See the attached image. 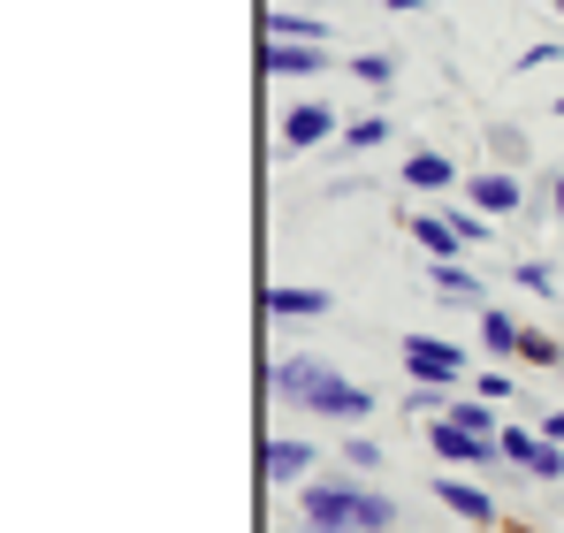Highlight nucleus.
Returning <instances> with one entry per match:
<instances>
[{"label":"nucleus","instance_id":"1","mask_svg":"<svg viewBox=\"0 0 564 533\" xmlns=\"http://www.w3.org/2000/svg\"><path fill=\"white\" fill-rule=\"evenodd\" d=\"M305 519H336V526L381 533V526H397V503L375 496V488H351V480H313L305 488Z\"/></svg>","mask_w":564,"mask_h":533},{"label":"nucleus","instance_id":"2","mask_svg":"<svg viewBox=\"0 0 564 533\" xmlns=\"http://www.w3.org/2000/svg\"><path fill=\"white\" fill-rule=\"evenodd\" d=\"M404 366H412V381H435V389L466 381V351L443 344V336H412V344H404Z\"/></svg>","mask_w":564,"mask_h":533},{"label":"nucleus","instance_id":"3","mask_svg":"<svg viewBox=\"0 0 564 533\" xmlns=\"http://www.w3.org/2000/svg\"><path fill=\"white\" fill-rule=\"evenodd\" d=\"M412 237H420L435 260H458V244L488 237V221H443V214H420V221H412Z\"/></svg>","mask_w":564,"mask_h":533},{"label":"nucleus","instance_id":"4","mask_svg":"<svg viewBox=\"0 0 564 533\" xmlns=\"http://www.w3.org/2000/svg\"><path fill=\"white\" fill-rule=\"evenodd\" d=\"M503 457L527 465L534 480H557L564 472V443H550V435H519V427H511V435H503Z\"/></svg>","mask_w":564,"mask_h":533},{"label":"nucleus","instance_id":"5","mask_svg":"<svg viewBox=\"0 0 564 533\" xmlns=\"http://www.w3.org/2000/svg\"><path fill=\"white\" fill-rule=\"evenodd\" d=\"M435 457H451V465H480V457H503V443H488V435H473V427H458V420H435Z\"/></svg>","mask_w":564,"mask_h":533},{"label":"nucleus","instance_id":"6","mask_svg":"<svg viewBox=\"0 0 564 533\" xmlns=\"http://www.w3.org/2000/svg\"><path fill=\"white\" fill-rule=\"evenodd\" d=\"M321 381H328V366H321V358H282V366H275V396H282V404H305V412H313Z\"/></svg>","mask_w":564,"mask_h":533},{"label":"nucleus","instance_id":"7","mask_svg":"<svg viewBox=\"0 0 564 533\" xmlns=\"http://www.w3.org/2000/svg\"><path fill=\"white\" fill-rule=\"evenodd\" d=\"M313 412H328V420H367V412H375V396H367L359 381L328 373V381H321V396H313Z\"/></svg>","mask_w":564,"mask_h":533},{"label":"nucleus","instance_id":"8","mask_svg":"<svg viewBox=\"0 0 564 533\" xmlns=\"http://www.w3.org/2000/svg\"><path fill=\"white\" fill-rule=\"evenodd\" d=\"M336 130V115L328 107H290V122H282V138H290V153H305V145H321Z\"/></svg>","mask_w":564,"mask_h":533},{"label":"nucleus","instance_id":"9","mask_svg":"<svg viewBox=\"0 0 564 533\" xmlns=\"http://www.w3.org/2000/svg\"><path fill=\"white\" fill-rule=\"evenodd\" d=\"M305 465H313V449H305V443H290V435L260 449V472H268V480H305Z\"/></svg>","mask_w":564,"mask_h":533},{"label":"nucleus","instance_id":"10","mask_svg":"<svg viewBox=\"0 0 564 533\" xmlns=\"http://www.w3.org/2000/svg\"><path fill=\"white\" fill-rule=\"evenodd\" d=\"M268 313L275 320H313V313H328V290H275L268 282Z\"/></svg>","mask_w":564,"mask_h":533},{"label":"nucleus","instance_id":"11","mask_svg":"<svg viewBox=\"0 0 564 533\" xmlns=\"http://www.w3.org/2000/svg\"><path fill=\"white\" fill-rule=\"evenodd\" d=\"M435 496H443L458 519H473V526H488V519H496V503H488L480 488H466V480H435Z\"/></svg>","mask_w":564,"mask_h":533},{"label":"nucleus","instance_id":"12","mask_svg":"<svg viewBox=\"0 0 564 533\" xmlns=\"http://www.w3.org/2000/svg\"><path fill=\"white\" fill-rule=\"evenodd\" d=\"M466 191H473L480 214H519V183H511V176H473Z\"/></svg>","mask_w":564,"mask_h":533},{"label":"nucleus","instance_id":"13","mask_svg":"<svg viewBox=\"0 0 564 533\" xmlns=\"http://www.w3.org/2000/svg\"><path fill=\"white\" fill-rule=\"evenodd\" d=\"M427 282H435V297H451V305H480V282H473L458 260H435V274H427Z\"/></svg>","mask_w":564,"mask_h":533},{"label":"nucleus","instance_id":"14","mask_svg":"<svg viewBox=\"0 0 564 533\" xmlns=\"http://www.w3.org/2000/svg\"><path fill=\"white\" fill-rule=\"evenodd\" d=\"M268 69H275V77H313V69H321V46H297V39L275 46V39H268Z\"/></svg>","mask_w":564,"mask_h":533},{"label":"nucleus","instance_id":"15","mask_svg":"<svg viewBox=\"0 0 564 533\" xmlns=\"http://www.w3.org/2000/svg\"><path fill=\"white\" fill-rule=\"evenodd\" d=\"M480 336H488V351H519L527 344V328L511 313H496V305H480Z\"/></svg>","mask_w":564,"mask_h":533},{"label":"nucleus","instance_id":"16","mask_svg":"<svg viewBox=\"0 0 564 533\" xmlns=\"http://www.w3.org/2000/svg\"><path fill=\"white\" fill-rule=\"evenodd\" d=\"M404 183H420V191H443V183H458V168H451L443 153H412V161H404Z\"/></svg>","mask_w":564,"mask_h":533},{"label":"nucleus","instance_id":"17","mask_svg":"<svg viewBox=\"0 0 564 533\" xmlns=\"http://www.w3.org/2000/svg\"><path fill=\"white\" fill-rule=\"evenodd\" d=\"M268 39H328V23H321V15H290V8H275V15H268Z\"/></svg>","mask_w":564,"mask_h":533},{"label":"nucleus","instance_id":"18","mask_svg":"<svg viewBox=\"0 0 564 533\" xmlns=\"http://www.w3.org/2000/svg\"><path fill=\"white\" fill-rule=\"evenodd\" d=\"M519 358H534V366H564V351L542 336V328H527V344H519Z\"/></svg>","mask_w":564,"mask_h":533},{"label":"nucleus","instance_id":"19","mask_svg":"<svg viewBox=\"0 0 564 533\" xmlns=\"http://www.w3.org/2000/svg\"><path fill=\"white\" fill-rule=\"evenodd\" d=\"M519 290H557V282H550V266H542V260H519Z\"/></svg>","mask_w":564,"mask_h":533},{"label":"nucleus","instance_id":"20","mask_svg":"<svg viewBox=\"0 0 564 533\" xmlns=\"http://www.w3.org/2000/svg\"><path fill=\"white\" fill-rule=\"evenodd\" d=\"M344 465H351V472H375L381 449H375V443H351V449H344Z\"/></svg>","mask_w":564,"mask_h":533},{"label":"nucleus","instance_id":"21","mask_svg":"<svg viewBox=\"0 0 564 533\" xmlns=\"http://www.w3.org/2000/svg\"><path fill=\"white\" fill-rule=\"evenodd\" d=\"M451 420H458V427H473V435H488V404H458Z\"/></svg>","mask_w":564,"mask_h":533},{"label":"nucleus","instance_id":"22","mask_svg":"<svg viewBox=\"0 0 564 533\" xmlns=\"http://www.w3.org/2000/svg\"><path fill=\"white\" fill-rule=\"evenodd\" d=\"M359 77L367 85H389V54H359Z\"/></svg>","mask_w":564,"mask_h":533},{"label":"nucleus","instance_id":"23","mask_svg":"<svg viewBox=\"0 0 564 533\" xmlns=\"http://www.w3.org/2000/svg\"><path fill=\"white\" fill-rule=\"evenodd\" d=\"M290 533H359V526H336V519H313V526H290Z\"/></svg>","mask_w":564,"mask_h":533},{"label":"nucleus","instance_id":"24","mask_svg":"<svg viewBox=\"0 0 564 533\" xmlns=\"http://www.w3.org/2000/svg\"><path fill=\"white\" fill-rule=\"evenodd\" d=\"M542 435H550V443H564V412H557V420H550V427H542Z\"/></svg>","mask_w":564,"mask_h":533},{"label":"nucleus","instance_id":"25","mask_svg":"<svg viewBox=\"0 0 564 533\" xmlns=\"http://www.w3.org/2000/svg\"><path fill=\"white\" fill-rule=\"evenodd\" d=\"M557 214H564V183H557Z\"/></svg>","mask_w":564,"mask_h":533},{"label":"nucleus","instance_id":"26","mask_svg":"<svg viewBox=\"0 0 564 533\" xmlns=\"http://www.w3.org/2000/svg\"><path fill=\"white\" fill-rule=\"evenodd\" d=\"M557 373H564V366H557Z\"/></svg>","mask_w":564,"mask_h":533}]
</instances>
